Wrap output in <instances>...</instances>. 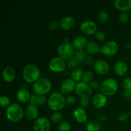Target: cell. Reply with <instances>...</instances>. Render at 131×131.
<instances>
[{
    "instance_id": "6da1fadb",
    "label": "cell",
    "mask_w": 131,
    "mask_h": 131,
    "mask_svg": "<svg viewBox=\"0 0 131 131\" xmlns=\"http://www.w3.org/2000/svg\"><path fill=\"white\" fill-rule=\"evenodd\" d=\"M47 104L50 110L54 112L59 111L63 110L66 106V98L61 92H53L49 97Z\"/></svg>"
},
{
    "instance_id": "7a4b0ae2",
    "label": "cell",
    "mask_w": 131,
    "mask_h": 131,
    "mask_svg": "<svg viewBox=\"0 0 131 131\" xmlns=\"http://www.w3.org/2000/svg\"><path fill=\"white\" fill-rule=\"evenodd\" d=\"M40 77V70L36 65L28 63L24 66L23 70V78L26 83L34 84Z\"/></svg>"
},
{
    "instance_id": "3957f363",
    "label": "cell",
    "mask_w": 131,
    "mask_h": 131,
    "mask_svg": "<svg viewBox=\"0 0 131 131\" xmlns=\"http://www.w3.org/2000/svg\"><path fill=\"white\" fill-rule=\"evenodd\" d=\"M24 115V110L19 104H11L6 110V118L12 123L19 122L23 118Z\"/></svg>"
},
{
    "instance_id": "277c9868",
    "label": "cell",
    "mask_w": 131,
    "mask_h": 131,
    "mask_svg": "<svg viewBox=\"0 0 131 131\" xmlns=\"http://www.w3.org/2000/svg\"><path fill=\"white\" fill-rule=\"evenodd\" d=\"M100 90L101 93L107 97L112 96L117 92L118 90V83L115 78H107L101 83Z\"/></svg>"
},
{
    "instance_id": "5b68a950",
    "label": "cell",
    "mask_w": 131,
    "mask_h": 131,
    "mask_svg": "<svg viewBox=\"0 0 131 131\" xmlns=\"http://www.w3.org/2000/svg\"><path fill=\"white\" fill-rule=\"evenodd\" d=\"M33 88L35 94L45 96L51 92L52 89V83L47 78H40L33 84Z\"/></svg>"
},
{
    "instance_id": "8992f818",
    "label": "cell",
    "mask_w": 131,
    "mask_h": 131,
    "mask_svg": "<svg viewBox=\"0 0 131 131\" xmlns=\"http://www.w3.org/2000/svg\"><path fill=\"white\" fill-rule=\"evenodd\" d=\"M74 48L70 42H63L58 46L57 54L58 57L67 61L74 55Z\"/></svg>"
},
{
    "instance_id": "52a82bcc",
    "label": "cell",
    "mask_w": 131,
    "mask_h": 131,
    "mask_svg": "<svg viewBox=\"0 0 131 131\" xmlns=\"http://www.w3.org/2000/svg\"><path fill=\"white\" fill-rule=\"evenodd\" d=\"M49 70L54 73H61L65 71L67 63L65 60L61 58L56 56L54 57L49 61L48 64Z\"/></svg>"
},
{
    "instance_id": "ba28073f",
    "label": "cell",
    "mask_w": 131,
    "mask_h": 131,
    "mask_svg": "<svg viewBox=\"0 0 131 131\" xmlns=\"http://www.w3.org/2000/svg\"><path fill=\"white\" fill-rule=\"evenodd\" d=\"M118 44L114 40L107 41L101 46V52L108 57L115 56L118 52Z\"/></svg>"
},
{
    "instance_id": "9c48e42d",
    "label": "cell",
    "mask_w": 131,
    "mask_h": 131,
    "mask_svg": "<svg viewBox=\"0 0 131 131\" xmlns=\"http://www.w3.org/2000/svg\"><path fill=\"white\" fill-rule=\"evenodd\" d=\"M75 92V94L81 98L83 97H87L90 98L93 93L92 89L91 88L90 84L83 81L78 82L76 83Z\"/></svg>"
},
{
    "instance_id": "30bf717a",
    "label": "cell",
    "mask_w": 131,
    "mask_h": 131,
    "mask_svg": "<svg viewBox=\"0 0 131 131\" xmlns=\"http://www.w3.org/2000/svg\"><path fill=\"white\" fill-rule=\"evenodd\" d=\"M80 30L86 35H92L97 31V26L94 21L91 20H86L82 22L80 24Z\"/></svg>"
},
{
    "instance_id": "8fae6325",
    "label": "cell",
    "mask_w": 131,
    "mask_h": 131,
    "mask_svg": "<svg viewBox=\"0 0 131 131\" xmlns=\"http://www.w3.org/2000/svg\"><path fill=\"white\" fill-rule=\"evenodd\" d=\"M51 128V122L44 116L38 117L33 124L34 131H49Z\"/></svg>"
},
{
    "instance_id": "7c38bea8",
    "label": "cell",
    "mask_w": 131,
    "mask_h": 131,
    "mask_svg": "<svg viewBox=\"0 0 131 131\" xmlns=\"http://www.w3.org/2000/svg\"><path fill=\"white\" fill-rule=\"evenodd\" d=\"M76 82L74 81L71 78H67L63 81L60 86V90L62 94L68 95L74 91L75 92Z\"/></svg>"
},
{
    "instance_id": "4fadbf2b",
    "label": "cell",
    "mask_w": 131,
    "mask_h": 131,
    "mask_svg": "<svg viewBox=\"0 0 131 131\" xmlns=\"http://www.w3.org/2000/svg\"><path fill=\"white\" fill-rule=\"evenodd\" d=\"M93 70L99 75H106L110 72V66L105 60H98L95 61L93 64Z\"/></svg>"
},
{
    "instance_id": "5bb4252c",
    "label": "cell",
    "mask_w": 131,
    "mask_h": 131,
    "mask_svg": "<svg viewBox=\"0 0 131 131\" xmlns=\"http://www.w3.org/2000/svg\"><path fill=\"white\" fill-rule=\"evenodd\" d=\"M107 103V97L102 93H98L92 98V104L96 109H102Z\"/></svg>"
},
{
    "instance_id": "9a60e30c",
    "label": "cell",
    "mask_w": 131,
    "mask_h": 131,
    "mask_svg": "<svg viewBox=\"0 0 131 131\" xmlns=\"http://www.w3.org/2000/svg\"><path fill=\"white\" fill-rule=\"evenodd\" d=\"M16 78V72L12 66H7L4 68L2 71V78L6 83H12Z\"/></svg>"
},
{
    "instance_id": "2e32d148",
    "label": "cell",
    "mask_w": 131,
    "mask_h": 131,
    "mask_svg": "<svg viewBox=\"0 0 131 131\" xmlns=\"http://www.w3.org/2000/svg\"><path fill=\"white\" fill-rule=\"evenodd\" d=\"M75 21L74 18L71 16H65L63 17L60 21V28H61L64 31H70L74 27Z\"/></svg>"
},
{
    "instance_id": "e0dca14e",
    "label": "cell",
    "mask_w": 131,
    "mask_h": 131,
    "mask_svg": "<svg viewBox=\"0 0 131 131\" xmlns=\"http://www.w3.org/2000/svg\"><path fill=\"white\" fill-rule=\"evenodd\" d=\"M38 115H39V111L38 107L30 104L26 106L24 110V115L29 120L35 121L38 118Z\"/></svg>"
},
{
    "instance_id": "ac0fdd59",
    "label": "cell",
    "mask_w": 131,
    "mask_h": 131,
    "mask_svg": "<svg viewBox=\"0 0 131 131\" xmlns=\"http://www.w3.org/2000/svg\"><path fill=\"white\" fill-rule=\"evenodd\" d=\"M72 45L74 47V49L76 51H81V50H84L86 49L88 42L86 38L83 36H78L75 37L72 41Z\"/></svg>"
},
{
    "instance_id": "d6986e66",
    "label": "cell",
    "mask_w": 131,
    "mask_h": 131,
    "mask_svg": "<svg viewBox=\"0 0 131 131\" xmlns=\"http://www.w3.org/2000/svg\"><path fill=\"white\" fill-rule=\"evenodd\" d=\"M113 5L116 10L122 12H127L131 10V0H115Z\"/></svg>"
},
{
    "instance_id": "ffe728a7",
    "label": "cell",
    "mask_w": 131,
    "mask_h": 131,
    "mask_svg": "<svg viewBox=\"0 0 131 131\" xmlns=\"http://www.w3.org/2000/svg\"><path fill=\"white\" fill-rule=\"evenodd\" d=\"M74 119L79 124H84L88 120V115L83 107H77L73 111Z\"/></svg>"
},
{
    "instance_id": "44dd1931",
    "label": "cell",
    "mask_w": 131,
    "mask_h": 131,
    "mask_svg": "<svg viewBox=\"0 0 131 131\" xmlns=\"http://www.w3.org/2000/svg\"><path fill=\"white\" fill-rule=\"evenodd\" d=\"M31 95L30 94V92L26 89V88H20L17 91L16 94V99L19 102L22 104L26 103L29 102Z\"/></svg>"
},
{
    "instance_id": "7402d4cb",
    "label": "cell",
    "mask_w": 131,
    "mask_h": 131,
    "mask_svg": "<svg viewBox=\"0 0 131 131\" xmlns=\"http://www.w3.org/2000/svg\"><path fill=\"white\" fill-rule=\"evenodd\" d=\"M114 70L115 74L118 76H124L128 71V65L124 61H117L114 66Z\"/></svg>"
},
{
    "instance_id": "603a6c76",
    "label": "cell",
    "mask_w": 131,
    "mask_h": 131,
    "mask_svg": "<svg viewBox=\"0 0 131 131\" xmlns=\"http://www.w3.org/2000/svg\"><path fill=\"white\" fill-rule=\"evenodd\" d=\"M46 102H47V100L45 96L38 95L37 94L32 95L31 97L29 104L32 105H34L35 106H42L46 104Z\"/></svg>"
},
{
    "instance_id": "cb8c5ba5",
    "label": "cell",
    "mask_w": 131,
    "mask_h": 131,
    "mask_svg": "<svg viewBox=\"0 0 131 131\" xmlns=\"http://www.w3.org/2000/svg\"><path fill=\"white\" fill-rule=\"evenodd\" d=\"M85 49L86 51L90 54H96L101 52V46L97 42L91 41V42H88Z\"/></svg>"
},
{
    "instance_id": "d4e9b609",
    "label": "cell",
    "mask_w": 131,
    "mask_h": 131,
    "mask_svg": "<svg viewBox=\"0 0 131 131\" xmlns=\"http://www.w3.org/2000/svg\"><path fill=\"white\" fill-rule=\"evenodd\" d=\"M83 73H84V72H83V69L80 67L73 69L71 72V78L77 83L81 81Z\"/></svg>"
},
{
    "instance_id": "484cf974",
    "label": "cell",
    "mask_w": 131,
    "mask_h": 131,
    "mask_svg": "<svg viewBox=\"0 0 131 131\" xmlns=\"http://www.w3.org/2000/svg\"><path fill=\"white\" fill-rule=\"evenodd\" d=\"M102 127L100 122L97 120H92L89 122L86 125L87 131H100Z\"/></svg>"
},
{
    "instance_id": "4316f807",
    "label": "cell",
    "mask_w": 131,
    "mask_h": 131,
    "mask_svg": "<svg viewBox=\"0 0 131 131\" xmlns=\"http://www.w3.org/2000/svg\"><path fill=\"white\" fill-rule=\"evenodd\" d=\"M80 63H81L80 61H79V60L74 56H73V57H72L70 60H69L67 61V65L68 67H69V69H72V70L73 69H76V68H78Z\"/></svg>"
},
{
    "instance_id": "83f0119b",
    "label": "cell",
    "mask_w": 131,
    "mask_h": 131,
    "mask_svg": "<svg viewBox=\"0 0 131 131\" xmlns=\"http://www.w3.org/2000/svg\"><path fill=\"white\" fill-rule=\"evenodd\" d=\"M63 120L62 114L60 113L59 111H55L51 114L50 116V121L53 123H60Z\"/></svg>"
},
{
    "instance_id": "f1b7e54d",
    "label": "cell",
    "mask_w": 131,
    "mask_h": 131,
    "mask_svg": "<svg viewBox=\"0 0 131 131\" xmlns=\"http://www.w3.org/2000/svg\"><path fill=\"white\" fill-rule=\"evenodd\" d=\"M93 72H92V71L88 70V71L84 72V73H83L81 81L88 84V83H91V82L93 81Z\"/></svg>"
},
{
    "instance_id": "f546056e",
    "label": "cell",
    "mask_w": 131,
    "mask_h": 131,
    "mask_svg": "<svg viewBox=\"0 0 131 131\" xmlns=\"http://www.w3.org/2000/svg\"><path fill=\"white\" fill-rule=\"evenodd\" d=\"M98 19L102 24H105L109 20V14L107 12L102 10L98 14Z\"/></svg>"
},
{
    "instance_id": "4dcf8cb0",
    "label": "cell",
    "mask_w": 131,
    "mask_h": 131,
    "mask_svg": "<svg viewBox=\"0 0 131 131\" xmlns=\"http://www.w3.org/2000/svg\"><path fill=\"white\" fill-rule=\"evenodd\" d=\"M72 125L69 122H62L58 127V131H71Z\"/></svg>"
},
{
    "instance_id": "1f68e13d",
    "label": "cell",
    "mask_w": 131,
    "mask_h": 131,
    "mask_svg": "<svg viewBox=\"0 0 131 131\" xmlns=\"http://www.w3.org/2000/svg\"><path fill=\"white\" fill-rule=\"evenodd\" d=\"M122 86L125 92L131 94V78H127L124 79Z\"/></svg>"
},
{
    "instance_id": "d6a6232c",
    "label": "cell",
    "mask_w": 131,
    "mask_h": 131,
    "mask_svg": "<svg viewBox=\"0 0 131 131\" xmlns=\"http://www.w3.org/2000/svg\"><path fill=\"white\" fill-rule=\"evenodd\" d=\"M74 56H75L79 60L81 63H83L84 59L86 57L87 55L84 50H81V51H75Z\"/></svg>"
},
{
    "instance_id": "836d02e7",
    "label": "cell",
    "mask_w": 131,
    "mask_h": 131,
    "mask_svg": "<svg viewBox=\"0 0 131 131\" xmlns=\"http://www.w3.org/2000/svg\"><path fill=\"white\" fill-rule=\"evenodd\" d=\"M95 38L99 42H104L106 39V35L104 31L98 30L94 35Z\"/></svg>"
},
{
    "instance_id": "e575fe53",
    "label": "cell",
    "mask_w": 131,
    "mask_h": 131,
    "mask_svg": "<svg viewBox=\"0 0 131 131\" xmlns=\"http://www.w3.org/2000/svg\"><path fill=\"white\" fill-rule=\"evenodd\" d=\"M10 104V99L8 97L5 95H2L0 97V105L2 107L9 106Z\"/></svg>"
},
{
    "instance_id": "d590c367",
    "label": "cell",
    "mask_w": 131,
    "mask_h": 131,
    "mask_svg": "<svg viewBox=\"0 0 131 131\" xmlns=\"http://www.w3.org/2000/svg\"><path fill=\"white\" fill-rule=\"evenodd\" d=\"M130 19V15L127 12H122L119 15V20L122 24H126L129 22Z\"/></svg>"
},
{
    "instance_id": "8d00e7d4",
    "label": "cell",
    "mask_w": 131,
    "mask_h": 131,
    "mask_svg": "<svg viewBox=\"0 0 131 131\" xmlns=\"http://www.w3.org/2000/svg\"><path fill=\"white\" fill-rule=\"evenodd\" d=\"M81 105L82 106V107L83 108H86V107H88L90 104V101L89 97H83L82 98H81Z\"/></svg>"
},
{
    "instance_id": "74e56055",
    "label": "cell",
    "mask_w": 131,
    "mask_h": 131,
    "mask_svg": "<svg viewBox=\"0 0 131 131\" xmlns=\"http://www.w3.org/2000/svg\"><path fill=\"white\" fill-rule=\"evenodd\" d=\"M101 83H99V81L97 80H93L91 83H90V86L92 90H97L100 89Z\"/></svg>"
},
{
    "instance_id": "f35d334b",
    "label": "cell",
    "mask_w": 131,
    "mask_h": 131,
    "mask_svg": "<svg viewBox=\"0 0 131 131\" xmlns=\"http://www.w3.org/2000/svg\"><path fill=\"white\" fill-rule=\"evenodd\" d=\"M49 29L51 31H56L60 27V24L56 21H52L48 25Z\"/></svg>"
},
{
    "instance_id": "ab89813d",
    "label": "cell",
    "mask_w": 131,
    "mask_h": 131,
    "mask_svg": "<svg viewBox=\"0 0 131 131\" xmlns=\"http://www.w3.org/2000/svg\"><path fill=\"white\" fill-rule=\"evenodd\" d=\"M67 104L69 105H74L76 102V99L73 95H69L66 98Z\"/></svg>"
},
{
    "instance_id": "60d3db41",
    "label": "cell",
    "mask_w": 131,
    "mask_h": 131,
    "mask_svg": "<svg viewBox=\"0 0 131 131\" xmlns=\"http://www.w3.org/2000/svg\"><path fill=\"white\" fill-rule=\"evenodd\" d=\"M129 115H128L127 113H122L120 115H118V120H120V122H124L127 121L129 118Z\"/></svg>"
},
{
    "instance_id": "b9f144b4",
    "label": "cell",
    "mask_w": 131,
    "mask_h": 131,
    "mask_svg": "<svg viewBox=\"0 0 131 131\" xmlns=\"http://www.w3.org/2000/svg\"><path fill=\"white\" fill-rule=\"evenodd\" d=\"M94 63H95V61L94 60H93V58H92V56L87 55L85 59H84V63H85L86 64V65H92V64H94Z\"/></svg>"
},
{
    "instance_id": "7bdbcfd3",
    "label": "cell",
    "mask_w": 131,
    "mask_h": 131,
    "mask_svg": "<svg viewBox=\"0 0 131 131\" xmlns=\"http://www.w3.org/2000/svg\"><path fill=\"white\" fill-rule=\"evenodd\" d=\"M124 96L125 97H126V98H129V97H131V94L130 93H127V92H124Z\"/></svg>"
},
{
    "instance_id": "ee69618b",
    "label": "cell",
    "mask_w": 131,
    "mask_h": 131,
    "mask_svg": "<svg viewBox=\"0 0 131 131\" xmlns=\"http://www.w3.org/2000/svg\"><path fill=\"white\" fill-rule=\"evenodd\" d=\"M69 41L70 40H69V38H68V37L64 38V42H70Z\"/></svg>"
},
{
    "instance_id": "f6af8a7d",
    "label": "cell",
    "mask_w": 131,
    "mask_h": 131,
    "mask_svg": "<svg viewBox=\"0 0 131 131\" xmlns=\"http://www.w3.org/2000/svg\"><path fill=\"white\" fill-rule=\"evenodd\" d=\"M129 116H130V117L131 118V109L130 110V111H129Z\"/></svg>"
},
{
    "instance_id": "bcb514c9",
    "label": "cell",
    "mask_w": 131,
    "mask_h": 131,
    "mask_svg": "<svg viewBox=\"0 0 131 131\" xmlns=\"http://www.w3.org/2000/svg\"><path fill=\"white\" fill-rule=\"evenodd\" d=\"M129 15H130V17H131V10L130 11V13H129Z\"/></svg>"
},
{
    "instance_id": "7dc6e473",
    "label": "cell",
    "mask_w": 131,
    "mask_h": 131,
    "mask_svg": "<svg viewBox=\"0 0 131 131\" xmlns=\"http://www.w3.org/2000/svg\"><path fill=\"white\" fill-rule=\"evenodd\" d=\"M81 131H87L86 130H81Z\"/></svg>"
}]
</instances>
